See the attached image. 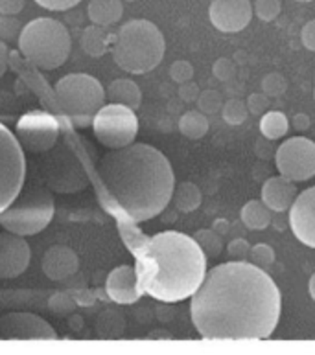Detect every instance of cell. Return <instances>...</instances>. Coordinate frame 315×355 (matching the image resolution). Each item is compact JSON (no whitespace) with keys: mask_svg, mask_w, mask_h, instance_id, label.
Segmentation results:
<instances>
[{"mask_svg":"<svg viewBox=\"0 0 315 355\" xmlns=\"http://www.w3.org/2000/svg\"><path fill=\"white\" fill-rule=\"evenodd\" d=\"M280 311L282 295L267 270L238 260L207 270L190 302L194 328L207 340H264Z\"/></svg>","mask_w":315,"mask_h":355,"instance_id":"1","label":"cell"},{"mask_svg":"<svg viewBox=\"0 0 315 355\" xmlns=\"http://www.w3.org/2000/svg\"><path fill=\"white\" fill-rule=\"evenodd\" d=\"M122 239L135 256V270L142 295L173 304L192 298L207 275V254L194 236L162 230L144 236L137 223L117 218Z\"/></svg>","mask_w":315,"mask_h":355,"instance_id":"2","label":"cell"},{"mask_svg":"<svg viewBox=\"0 0 315 355\" xmlns=\"http://www.w3.org/2000/svg\"><path fill=\"white\" fill-rule=\"evenodd\" d=\"M98 179L117 218L144 223L171 202L176 175L164 153L148 144L111 149L98 164Z\"/></svg>","mask_w":315,"mask_h":355,"instance_id":"3","label":"cell"},{"mask_svg":"<svg viewBox=\"0 0 315 355\" xmlns=\"http://www.w3.org/2000/svg\"><path fill=\"white\" fill-rule=\"evenodd\" d=\"M164 35L157 24L146 19L126 22L112 35L111 53L114 63L129 74H148L164 58Z\"/></svg>","mask_w":315,"mask_h":355,"instance_id":"4","label":"cell"},{"mask_svg":"<svg viewBox=\"0 0 315 355\" xmlns=\"http://www.w3.org/2000/svg\"><path fill=\"white\" fill-rule=\"evenodd\" d=\"M72 39L63 22L41 17L28 22L19 37V50L39 70H56L67 63Z\"/></svg>","mask_w":315,"mask_h":355,"instance_id":"5","label":"cell"},{"mask_svg":"<svg viewBox=\"0 0 315 355\" xmlns=\"http://www.w3.org/2000/svg\"><path fill=\"white\" fill-rule=\"evenodd\" d=\"M59 107L76 128L92 125L94 114L103 107L105 89L89 74H69L53 87Z\"/></svg>","mask_w":315,"mask_h":355,"instance_id":"6","label":"cell"},{"mask_svg":"<svg viewBox=\"0 0 315 355\" xmlns=\"http://www.w3.org/2000/svg\"><path fill=\"white\" fill-rule=\"evenodd\" d=\"M53 214H56V202L52 193L44 188H28L21 190L15 201L0 214V227L30 238L49 227Z\"/></svg>","mask_w":315,"mask_h":355,"instance_id":"7","label":"cell"},{"mask_svg":"<svg viewBox=\"0 0 315 355\" xmlns=\"http://www.w3.org/2000/svg\"><path fill=\"white\" fill-rule=\"evenodd\" d=\"M26 179L24 149L15 133L0 123V214L15 201Z\"/></svg>","mask_w":315,"mask_h":355,"instance_id":"8","label":"cell"},{"mask_svg":"<svg viewBox=\"0 0 315 355\" xmlns=\"http://www.w3.org/2000/svg\"><path fill=\"white\" fill-rule=\"evenodd\" d=\"M92 131L98 142L105 148H126L133 144L139 135V118L131 107L107 103L94 114Z\"/></svg>","mask_w":315,"mask_h":355,"instance_id":"9","label":"cell"},{"mask_svg":"<svg viewBox=\"0 0 315 355\" xmlns=\"http://www.w3.org/2000/svg\"><path fill=\"white\" fill-rule=\"evenodd\" d=\"M278 173L293 182H305L315 175V142L306 137L288 138L275 155Z\"/></svg>","mask_w":315,"mask_h":355,"instance_id":"10","label":"cell"},{"mask_svg":"<svg viewBox=\"0 0 315 355\" xmlns=\"http://www.w3.org/2000/svg\"><path fill=\"white\" fill-rule=\"evenodd\" d=\"M15 137L22 149L30 153H44L56 146L59 138V123L46 111L24 112L15 128Z\"/></svg>","mask_w":315,"mask_h":355,"instance_id":"11","label":"cell"},{"mask_svg":"<svg viewBox=\"0 0 315 355\" xmlns=\"http://www.w3.org/2000/svg\"><path fill=\"white\" fill-rule=\"evenodd\" d=\"M58 334L33 313H8L0 317V340H56Z\"/></svg>","mask_w":315,"mask_h":355,"instance_id":"12","label":"cell"},{"mask_svg":"<svg viewBox=\"0 0 315 355\" xmlns=\"http://www.w3.org/2000/svg\"><path fill=\"white\" fill-rule=\"evenodd\" d=\"M251 0H212L209 19L216 30L223 33H238L249 26L253 19Z\"/></svg>","mask_w":315,"mask_h":355,"instance_id":"13","label":"cell"},{"mask_svg":"<svg viewBox=\"0 0 315 355\" xmlns=\"http://www.w3.org/2000/svg\"><path fill=\"white\" fill-rule=\"evenodd\" d=\"M32 249L24 236L10 230L0 234V278L13 280L30 267Z\"/></svg>","mask_w":315,"mask_h":355,"instance_id":"14","label":"cell"},{"mask_svg":"<svg viewBox=\"0 0 315 355\" xmlns=\"http://www.w3.org/2000/svg\"><path fill=\"white\" fill-rule=\"evenodd\" d=\"M289 227L300 243L315 249V186L297 196L289 208Z\"/></svg>","mask_w":315,"mask_h":355,"instance_id":"15","label":"cell"},{"mask_svg":"<svg viewBox=\"0 0 315 355\" xmlns=\"http://www.w3.org/2000/svg\"><path fill=\"white\" fill-rule=\"evenodd\" d=\"M105 293L109 300L117 304H135L142 297L137 280L135 266H120L112 269L107 276Z\"/></svg>","mask_w":315,"mask_h":355,"instance_id":"16","label":"cell"},{"mask_svg":"<svg viewBox=\"0 0 315 355\" xmlns=\"http://www.w3.org/2000/svg\"><path fill=\"white\" fill-rule=\"evenodd\" d=\"M80 269V260L74 250L67 245H53L41 258V270L53 282H65L72 278Z\"/></svg>","mask_w":315,"mask_h":355,"instance_id":"17","label":"cell"},{"mask_svg":"<svg viewBox=\"0 0 315 355\" xmlns=\"http://www.w3.org/2000/svg\"><path fill=\"white\" fill-rule=\"evenodd\" d=\"M297 186L293 180L278 175L267 179L262 186V201L271 212H286L297 199Z\"/></svg>","mask_w":315,"mask_h":355,"instance_id":"18","label":"cell"},{"mask_svg":"<svg viewBox=\"0 0 315 355\" xmlns=\"http://www.w3.org/2000/svg\"><path fill=\"white\" fill-rule=\"evenodd\" d=\"M87 15L92 24L103 28L112 26L124 15L122 0H91L87 8Z\"/></svg>","mask_w":315,"mask_h":355,"instance_id":"19","label":"cell"},{"mask_svg":"<svg viewBox=\"0 0 315 355\" xmlns=\"http://www.w3.org/2000/svg\"><path fill=\"white\" fill-rule=\"evenodd\" d=\"M105 98L111 103H120V105L131 107L133 111H137L142 103V92H140L139 85L131 80H114L109 83L105 90Z\"/></svg>","mask_w":315,"mask_h":355,"instance_id":"20","label":"cell"},{"mask_svg":"<svg viewBox=\"0 0 315 355\" xmlns=\"http://www.w3.org/2000/svg\"><path fill=\"white\" fill-rule=\"evenodd\" d=\"M81 50L89 55V58H102L109 52V48L112 44V37L105 32V28L98 26V24H91L81 32L80 39Z\"/></svg>","mask_w":315,"mask_h":355,"instance_id":"21","label":"cell"},{"mask_svg":"<svg viewBox=\"0 0 315 355\" xmlns=\"http://www.w3.org/2000/svg\"><path fill=\"white\" fill-rule=\"evenodd\" d=\"M240 219L249 230H266L273 221L271 210L267 208L266 202L257 201V199H253V201L244 205L240 212Z\"/></svg>","mask_w":315,"mask_h":355,"instance_id":"22","label":"cell"},{"mask_svg":"<svg viewBox=\"0 0 315 355\" xmlns=\"http://www.w3.org/2000/svg\"><path fill=\"white\" fill-rule=\"evenodd\" d=\"M201 199H203L201 190L194 182H181L177 188H173V196H171L176 208L182 214L196 212L201 207Z\"/></svg>","mask_w":315,"mask_h":355,"instance_id":"23","label":"cell"},{"mask_svg":"<svg viewBox=\"0 0 315 355\" xmlns=\"http://www.w3.org/2000/svg\"><path fill=\"white\" fill-rule=\"evenodd\" d=\"M209 118L201 111H187L179 118V131L190 140H201L209 133Z\"/></svg>","mask_w":315,"mask_h":355,"instance_id":"24","label":"cell"},{"mask_svg":"<svg viewBox=\"0 0 315 355\" xmlns=\"http://www.w3.org/2000/svg\"><path fill=\"white\" fill-rule=\"evenodd\" d=\"M289 129V122L286 114L280 111H267L260 118V133L267 140H278V138L286 137Z\"/></svg>","mask_w":315,"mask_h":355,"instance_id":"25","label":"cell"},{"mask_svg":"<svg viewBox=\"0 0 315 355\" xmlns=\"http://www.w3.org/2000/svg\"><path fill=\"white\" fill-rule=\"evenodd\" d=\"M194 238L201 245L207 258H218L223 250V236H219L214 228H201L194 234Z\"/></svg>","mask_w":315,"mask_h":355,"instance_id":"26","label":"cell"},{"mask_svg":"<svg viewBox=\"0 0 315 355\" xmlns=\"http://www.w3.org/2000/svg\"><path fill=\"white\" fill-rule=\"evenodd\" d=\"M247 116H249V109H247L246 101L238 100V98L223 101L221 118H223L229 125H240V123L246 122Z\"/></svg>","mask_w":315,"mask_h":355,"instance_id":"27","label":"cell"},{"mask_svg":"<svg viewBox=\"0 0 315 355\" xmlns=\"http://www.w3.org/2000/svg\"><path fill=\"white\" fill-rule=\"evenodd\" d=\"M249 261L255 263L257 267H260V269L269 270L273 267V263H275V250L267 243L253 245L251 252H249Z\"/></svg>","mask_w":315,"mask_h":355,"instance_id":"28","label":"cell"},{"mask_svg":"<svg viewBox=\"0 0 315 355\" xmlns=\"http://www.w3.org/2000/svg\"><path fill=\"white\" fill-rule=\"evenodd\" d=\"M22 28L24 26L15 15H0V39L4 43H11V41L19 43Z\"/></svg>","mask_w":315,"mask_h":355,"instance_id":"29","label":"cell"},{"mask_svg":"<svg viewBox=\"0 0 315 355\" xmlns=\"http://www.w3.org/2000/svg\"><path fill=\"white\" fill-rule=\"evenodd\" d=\"M253 10H255L260 21L271 22L280 15L282 4H280V0H257L255 6H253Z\"/></svg>","mask_w":315,"mask_h":355,"instance_id":"30","label":"cell"},{"mask_svg":"<svg viewBox=\"0 0 315 355\" xmlns=\"http://www.w3.org/2000/svg\"><path fill=\"white\" fill-rule=\"evenodd\" d=\"M198 105L199 111L205 112V114H214V112L221 111L223 107V98L216 90H205L198 96Z\"/></svg>","mask_w":315,"mask_h":355,"instance_id":"31","label":"cell"},{"mask_svg":"<svg viewBox=\"0 0 315 355\" xmlns=\"http://www.w3.org/2000/svg\"><path fill=\"white\" fill-rule=\"evenodd\" d=\"M262 90L264 94L277 98V96H282L288 90V81H286V78L282 74L271 72V74H267L262 80Z\"/></svg>","mask_w":315,"mask_h":355,"instance_id":"32","label":"cell"},{"mask_svg":"<svg viewBox=\"0 0 315 355\" xmlns=\"http://www.w3.org/2000/svg\"><path fill=\"white\" fill-rule=\"evenodd\" d=\"M227 252L232 260L238 261H249V252H251V245L246 238H235L227 247Z\"/></svg>","mask_w":315,"mask_h":355,"instance_id":"33","label":"cell"},{"mask_svg":"<svg viewBox=\"0 0 315 355\" xmlns=\"http://www.w3.org/2000/svg\"><path fill=\"white\" fill-rule=\"evenodd\" d=\"M170 76L176 83L182 85V83H187V81H192L194 67L188 63V61H176V63L171 64Z\"/></svg>","mask_w":315,"mask_h":355,"instance_id":"34","label":"cell"},{"mask_svg":"<svg viewBox=\"0 0 315 355\" xmlns=\"http://www.w3.org/2000/svg\"><path fill=\"white\" fill-rule=\"evenodd\" d=\"M212 74L216 76L219 81L232 80V78H235V74H236L235 63H232V61H230V59H227V58L218 59V61H216V63H214V67H212Z\"/></svg>","mask_w":315,"mask_h":355,"instance_id":"35","label":"cell"},{"mask_svg":"<svg viewBox=\"0 0 315 355\" xmlns=\"http://www.w3.org/2000/svg\"><path fill=\"white\" fill-rule=\"evenodd\" d=\"M50 309L56 315H67V313L74 311V302H72V298L69 295H56L50 300Z\"/></svg>","mask_w":315,"mask_h":355,"instance_id":"36","label":"cell"},{"mask_svg":"<svg viewBox=\"0 0 315 355\" xmlns=\"http://www.w3.org/2000/svg\"><path fill=\"white\" fill-rule=\"evenodd\" d=\"M269 96L267 94H251L247 98V109L251 114H257V116H262L264 112H267V107H269V101H267Z\"/></svg>","mask_w":315,"mask_h":355,"instance_id":"37","label":"cell"},{"mask_svg":"<svg viewBox=\"0 0 315 355\" xmlns=\"http://www.w3.org/2000/svg\"><path fill=\"white\" fill-rule=\"evenodd\" d=\"M41 8L50 11H67L80 4L81 0H35Z\"/></svg>","mask_w":315,"mask_h":355,"instance_id":"38","label":"cell"},{"mask_svg":"<svg viewBox=\"0 0 315 355\" xmlns=\"http://www.w3.org/2000/svg\"><path fill=\"white\" fill-rule=\"evenodd\" d=\"M300 41L310 52H315V21L306 22L305 28L300 30Z\"/></svg>","mask_w":315,"mask_h":355,"instance_id":"39","label":"cell"},{"mask_svg":"<svg viewBox=\"0 0 315 355\" xmlns=\"http://www.w3.org/2000/svg\"><path fill=\"white\" fill-rule=\"evenodd\" d=\"M24 8V0H0V15H19Z\"/></svg>","mask_w":315,"mask_h":355,"instance_id":"40","label":"cell"},{"mask_svg":"<svg viewBox=\"0 0 315 355\" xmlns=\"http://www.w3.org/2000/svg\"><path fill=\"white\" fill-rule=\"evenodd\" d=\"M179 96H181L182 101H187V103L198 101V96H199L198 85H196V83H192V81H187V83H182L181 89H179Z\"/></svg>","mask_w":315,"mask_h":355,"instance_id":"41","label":"cell"},{"mask_svg":"<svg viewBox=\"0 0 315 355\" xmlns=\"http://www.w3.org/2000/svg\"><path fill=\"white\" fill-rule=\"evenodd\" d=\"M8 61H10V50H8V44L0 39V78L6 74L8 70Z\"/></svg>","mask_w":315,"mask_h":355,"instance_id":"42","label":"cell"},{"mask_svg":"<svg viewBox=\"0 0 315 355\" xmlns=\"http://www.w3.org/2000/svg\"><path fill=\"white\" fill-rule=\"evenodd\" d=\"M212 228H214V230H216V232L219 234V236H223V238H225V236L229 234L230 225H229V221H227V219L219 218V219H216V221H214Z\"/></svg>","mask_w":315,"mask_h":355,"instance_id":"43","label":"cell"},{"mask_svg":"<svg viewBox=\"0 0 315 355\" xmlns=\"http://www.w3.org/2000/svg\"><path fill=\"white\" fill-rule=\"evenodd\" d=\"M293 125L295 129H299V131H306V129L310 128V118L300 112V114H297V116L293 118Z\"/></svg>","mask_w":315,"mask_h":355,"instance_id":"44","label":"cell"},{"mask_svg":"<svg viewBox=\"0 0 315 355\" xmlns=\"http://www.w3.org/2000/svg\"><path fill=\"white\" fill-rule=\"evenodd\" d=\"M308 289H310V297L314 298V302H315V272L310 278V286H308Z\"/></svg>","mask_w":315,"mask_h":355,"instance_id":"45","label":"cell"},{"mask_svg":"<svg viewBox=\"0 0 315 355\" xmlns=\"http://www.w3.org/2000/svg\"><path fill=\"white\" fill-rule=\"evenodd\" d=\"M297 2H312V0H297Z\"/></svg>","mask_w":315,"mask_h":355,"instance_id":"46","label":"cell"},{"mask_svg":"<svg viewBox=\"0 0 315 355\" xmlns=\"http://www.w3.org/2000/svg\"><path fill=\"white\" fill-rule=\"evenodd\" d=\"M124 2H135V0H124Z\"/></svg>","mask_w":315,"mask_h":355,"instance_id":"47","label":"cell"},{"mask_svg":"<svg viewBox=\"0 0 315 355\" xmlns=\"http://www.w3.org/2000/svg\"><path fill=\"white\" fill-rule=\"evenodd\" d=\"M314 96H315V92H314Z\"/></svg>","mask_w":315,"mask_h":355,"instance_id":"48","label":"cell"}]
</instances>
